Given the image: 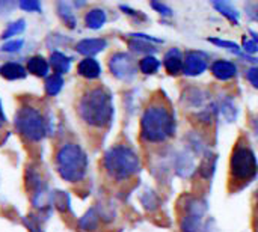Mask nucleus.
<instances>
[{
	"mask_svg": "<svg viewBox=\"0 0 258 232\" xmlns=\"http://www.w3.org/2000/svg\"><path fill=\"white\" fill-rule=\"evenodd\" d=\"M175 133L172 112L163 103L148 106L141 118V137L150 143H162Z\"/></svg>",
	"mask_w": 258,
	"mask_h": 232,
	"instance_id": "obj_1",
	"label": "nucleus"
},
{
	"mask_svg": "<svg viewBox=\"0 0 258 232\" xmlns=\"http://www.w3.org/2000/svg\"><path fill=\"white\" fill-rule=\"evenodd\" d=\"M77 112L88 125L103 128L110 124L113 116L112 97L103 88H92L82 95Z\"/></svg>",
	"mask_w": 258,
	"mask_h": 232,
	"instance_id": "obj_2",
	"label": "nucleus"
},
{
	"mask_svg": "<svg viewBox=\"0 0 258 232\" xmlns=\"http://www.w3.org/2000/svg\"><path fill=\"white\" fill-rule=\"evenodd\" d=\"M104 168L109 177L116 181H124L139 172L141 162L138 154L132 148L125 145H116L106 151Z\"/></svg>",
	"mask_w": 258,
	"mask_h": 232,
	"instance_id": "obj_3",
	"label": "nucleus"
},
{
	"mask_svg": "<svg viewBox=\"0 0 258 232\" xmlns=\"http://www.w3.org/2000/svg\"><path fill=\"white\" fill-rule=\"evenodd\" d=\"M56 169L68 183L82 181L88 169V157L76 143H67L56 154Z\"/></svg>",
	"mask_w": 258,
	"mask_h": 232,
	"instance_id": "obj_4",
	"label": "nucleus"
},
{
	"mask_svg": "<svg viewBox=\"0 0 258 232\" xmlns=\"http://www.w3.org/2000/svg\"><path fill=\"white\" fill-rule=\"evenodd\" d=\"M230 169L233 180L239 183H248L255 177L258 171V162L254 151L251 146L243 142L242 139L237 142V145L233 149L231 160H230Z\"/></svg>",
	"mask_w": 258,
	"mask_h": 232,
	"instance_id": "obj_5",
	"label": "nucleus"
},
{
	"mask_svg": "<svg viewBox=\"0 0 258 232\" xmlns=\"http://www.w3.org/2000/svg\"><path fill=\"white\" fill-rule=\"evenodd\" d=\"M15 127L18 133L30 142H38L45 134V119L35 107L24 106L15 115Z\"/></svg>",
	"mask_w": 258,
	"mask_h": 232,
	"instance_id": "obj_6",
	"label": "nucleus"
},
{
	"mask_svg": "<svg viewBox=\"0 0 258 232\" xmlns=\"http://www.w3.org/2000/svg\"><path fill=\"white\" fill-rule=\"evenodd\" d=\"M183 201L184 204L181 205L180 229L181 232H200L207 213V202L194 196H184Z\"/></svg>",
	"mask_w": 258,
	"mask_h": 232,
	"instance_id": "obj_7",
	"label": "nucleus"
},
{
	"mask_svg": "<svg viewBox=\"0 0 258 232\" xmlns=\"http://www.w3.org/2000/svg\"><path fill=\"white\" fill-rule=\"evenodd\" d=\"M109 69L119 80H132L136 74L135 62L127 53H115L109 60Z\"/></svg>",
	"mask_w": 258,
	"mask_h": 232,
	"instance_id": "obj_8",
	"label": "nucleus"
},
{
	"mask_svg": "<svg viewBox=\"0 0 258 232\" xmlns=\"http://www.w3.org/2000/svg\"><path fill=\"white\" fill-rule=\"evenodd\" d=\"M207 69V59L204 57L203 53L198 51H189L184 57V66H183V74L189 77H197L201 75Z\"/></svg>",
	"mask_w": 258,
	"mask_h": 232,
	"instance_id": "obj_9",
	"label": "nucleus"
},
{
	"mask_svg": "<svg viewBox=\"0 0 258 232\" xmlns=\"http://www.w3.org/2000/svg\"><path fill=\"white\" fill-rule=\"evenodd\" d=\"M163 65L171 75L180 74L184 66V59H183L181 51L178 48H171L169 51H166V54L163 57Z\"/></svg>",
	"mask_w": 258,
	"mask_h": 232,
	"instance_id": "obj_10",
	"label": "nucleus"
},
{
	"mask_svg": "<svg viewBox=\"0 0 258 232\" xmlns=\"http://www.w3.org/2000/svg\"><path fill=\"white\" fill-rule=\"evenodd\" d=\"M106 45H107L106 39L92 38V39H83V41H80V42L76 45V50H77V53H80V54L92 56V54H97V53L103 51V50L106 48Z\"/></svg>",
	"mask_w": 258,
	"mask_h": 232,
	"instance_id": "obj_11",
	"label": "nucleus"
},
{
	"mask_svg": "<svg viewBox=\"0 0 258 232\" xmlns=\"http://www.w3.org/2000/svg\"><path fill=\"white\" fill-rule=\"evenodd\" d=\"M212 74L219 80H230L237 74V66L228 60H216L212 63Z\"/></svg>",
	"mask_w": 258,
	"mask_h": 232,
	"instance_id": "obj_12",
	"label": "nucleus"
},
{
	"mask_svg": "<svg viewBox=\"0 0 258 232\" xmlns=\"http://www.w3.org/2000/svg\"><path fill=\"white\" fill-rule=\"evenodd\" d=\"M77 71H79L80 75H83L86 79H97L100 75V72H101V66L95 59L88 57V59L80 60V63L77 66Z\"/></svg>",
	"mask_w": 258,
	"mask_h": 232,
	"instance_id": "obj_13",
	"label": "nucleus"
},
{
	"mask_svg": "<svg viewBox=\"0 0 258 232\" xmlns=\"http://www.w3.org/2000/svg\"><path fill=\"white\" fill-rule=\"evenodd\" d=\"M50 65L53 66V69L56 71V74H65V72H68V69H70V65H71V59L70 57H67L63 53H60V51H54V53H51V56H50Z\"/></svg>",
	"mask_w": 258,
	"mask_h": 232,
	"instance_id": "obj_14",
	"label": "nucleus"
},
{
	"mask_svg": "<svg viewBox=\"0 0 258 232\" xmlns=\"http://www.w3.org/2000/svg\"><path fill=\"white\" fill-rule=\"evenodd\" d=\"M175 171L180 177L183 178H187L194 174L195 171V166H194V160L187 156V154H180L177 157V163H175Z\"/></svg>",
	"mask_w": 258,
	"mask_h": 232,
	"instance_id": "obj_15",
	"label": "nucleus"
},
{
	"mask_svg": "<svg viewBox=\"0 0 258 232\" xmlns=\"http://www.w3.org/2000/svg\"><path fill=\"white\" fill-rule=\"evenodd\" d=\"M27 69L29 72H32L33 75L38 77H44L48 72V62L42 57V56H33L29 59L27 62Z\"/></svg>",
	"mask_w": 258,
	"mask_h": 232,
	"instance_id": "obj_16",
	"label": "nucleus"
},
{
	"mask_svg": "<svg viewBox=\"0 0 258 232\" xmlns=\"http://www.w3.org/2000/svg\"><path fill=\"white\" fill-rule=\"evenodd\" d=\"M0 74H2L6 80H18V79H23V77L26 75V69H24L23 65L9 62V63H5V65L0 68Z\"/></svg>",
	"mask_w": 258,
	"mask_h": 232,
	"instance_id": "obj_17",
	"label": "nucleus"
},
{
	"mask_svg": "<svg viewBox=\"0 0 258 232\" xmlns=\"http://www.w3.org/2000/svg\"><path fill=\"white\" fill-rule=\"evenodd\" d=\"M85 23L89 29H100L106 23V12L100 8L91 9L85 17Z\"/></svg>",
	"mask_w": 258,
	"mask_h": 232,
	"instance_id": "obj_18",
	"label": "nucleus"
},
{
	"mask_svg": "<svg viewBox=\"0 0 258 232\" xmlns=\"http://www.w3.org/2000/svg\"><path fill=\"white\" fill-rule=\"evenodd\" d=\"M213 6H215L224 17H227L231 23L239 24V12H237V9H236L231 3H228V2H213Z\"/></svg>",
	"mask_w": 258,
	"mask_h": 232,
	"instance_id": "obj_19",
	"label": "nucleus"
},
{
	"mask_svg": "<svg viewBox=\"0 0 258 232\" xmlns=\"http://www.w3.org/2000/svg\"><path fill=\"white\" fill-rule=\"evenodd\" d=\"M79 225H80V228H82L83 231H95V229L98 228V214H97V211H95L94 208L88 210V211L85 213V216L80 219Z\"/></svg>",
	"mask_w": 258,
	"mask_h": 232,
	"instance_id": "obj_20",
	"label": "nucleus"
},
{
	"mask_svg": "<svg viewBox=\"0 0 258 232\" xmlns=\"http://www.w3.org/2000/svg\"><path fill=\"white\" fill-rule=\"evenodd\" d=\"M133 36H135V39H130V42H128L130 48H133L135 51H139V53H153V51H156V48L148 42V39L142 38L141 33L133 35Z\"/></svg>",
	"mask_w": 258,
	"mask_h": 232,
	"instance_id": "obj_21",
	"label": "nucleus"
},
{
	"mask_svg": "<svg viewBox=\"0 0 258 232\" xmlns=\"http://www.w3.org/2000/svg\"><path fill=\"white\" fill-rule=\"evenodd\" d=\"M62 86H63V79H62V75H59V74L50 75V77L47 79V82H45V92H47L50 97H53V95L59 94V91L62 89Z\"/></svg>",
	"mask_w": 258,
	"mask_h": 232,
	"instance_id": "obj_22",
	"label": "nucleus"
},
{
	"mask_svg": "<svg viewBox=\"0 0 258 232\" xmlns=\"http://www.w3.org/2000/svg\"><path fill=\"white\" fill-rule=\"evenodd\" d=\"M139 68L144 74H154L157 72V69L160 68V62L154 57V56H145L141 62H139Z\"/></svg>",
	"mask_w": 258,
	"mask_h": 232,
	"instance_id": "obj_23",
	"label": "nucleus"
},
{
	"mask_svg": "<svg viewBox=\"0 0 258 232\" xmlns=\"http://www.w3.org/2000/svg\"><path fill=\"white\" fill-rule=\"evenodd\" d=\"M53 202H54L56 208H57L60 213H63V211H67V210L70 208V196H68V193H65V192H54V195H53Z\"/></svg>",
	"mask_w": 258,
	"mask_h": 232,
	"instance_id": "obj_24",
	"label": "nucleus"
},
{
	"mask_svg": "<svg viewBox=\"0 0 258 232\" xmlns=\"http://www.w3.org/2000/svg\"><path fill=\"white\" fill-rule=\"evenodd\" d=\"M57 11H59L57 14L60 15V18L67 23V26H70V27H74L76 26V18H74V15L71 14L70 8L65 3H60L57 6Z\"/></svg>",
	"mask_w": 258,
	"mask_h": 232,
	"instance_id": "obj_25",
	"label": "nucleus"
},
{
	"mask_svg": "<svg viewBox=\"0 0 258 232\" xmlns=\"http://www.w3.org/2000/svg\"><path fill=\"white\" fill-rule=\"evenodd\" d=\"M23 30H24V20H18V21L12 23V24L3 32L2 38H3V39H8V38L14 36V35H17V33H21Z\"/></svg>",
	"mask_w": 258,
	"mask_h": 232,
	"instance_id": "obj_26",
	"label": "nucleus"
},
{
	"mask_svg": "<svg viewBox=\"0 0 258 232\" xmlns=\"http://www.w3.org/2000/svg\"><path fill=\"white\" fill-rule=\"evenodd\" d=\"M215 162H216V159L215 157H207L204 162H203V165H201V168H200V172H201V175L204 177V178H210L212 177V174H213V171H215Z\"/></svg>",
	"mask_w": 258,
	"mask_h": 232,
	"instance_id": "obj_27",
	"label": "nucleus"
},
{
	"mask_svg": "<svg viewBox=\"0 0 258 232\" xmlns=\"http://www.w3.org/2000/svg\"><path fill=\"white\" fill-rule=\"evenodd\" d=\"M142 204L147 210H154L159 205V198L154 192H145V195L142 196Z\"/></svg>",
	"mask_w": 258,
	"mask_h": 232,
	"instance_id": "obj_28",
	"label": "nucleus"
},
{
	"mask_svg": "<svg viewBox=\"0 0 258 232\" xmlns=\"http://www.w3.org/2000/svg\"><path fill=\"white\" fill-rule=\"evenodd\" d=\"M209 41H210L212 44H216V45H219V47L228 48V50H231V51H236V53L240 51V47H239L236 42H233V41H225V39H219V38H209Z\"/></svg>",
	"mask_w": 258,
	"mask_h": 232,
	"instance_id": "obj_29",
	"label": "nucleus"
},
{
	"mask_svg": "<svg viewBox=\"0 0 258 232\" xmlns=\"http://www.w3.org/2000/svg\"><path fill=\"white\" fill-rule=\"evenodd\" d=\"M221 110H222V113L225 115V118L228 121H233V118H236V109H234V106H233V103L230 100L225 101V103H222Z\"/></svg>",
	"mask_w": 258,
	"mask_h": 232,
	"instance_id": "obj_30",
	"label": "nucleus"
},
{
	"mask_svg": "<svg viewBox=\"0 0 258 232\" xmlns=\"http://www.w3.org/2000/svg\"><path fill=\"white\" fill-rule=\"evenodd\" d=\"M21 47H23V39H17V41H9V42L3 44L2 50L8 51V53H14V51H18Z\"/></svg>",
	"mask_w": 258,
	"mask_h": 232,
	"instance_id": "obj_31",
	"label": "nucleus"
},
{
	"mask_svg": "<svg viewBox=\"0 0 258 232\" xmlns=\"http://www.w3.org/2000/svg\"><path fill=\"white\" fill-rule=\"evenodd\" d=\"M20 8L21 9H26V11H41V5L39 2H35V0H23L20 2Z\"/></svg>",
	"mask_w": 258,
	"mask_h": 232,
	"instance_id": "obj_32",
	"label": "nucleus"
},
{
	"mask_svg": "<svg viewBox=\"0 0 258 232\" xmlns=\"http://www.w3.org/2000/svg\"><path fill=\"white\" fill-rule=\"evenodd\" d=\"M246 79L249 80V83H251L254 88H257L258 89V66H252V68L248 69Z\"/></svg>",
	"mask_w": 258,
	"mask_h": 232,
	"instance_id": "obj_33",
	"label": "nucleus"
},
{
	"mask_svg": "<svg viewBox=\"0 0 258 232\" xmlns=\"http://www.w3.org/2000/svg\"><path fill=\"white\" fill-rule=\"evenodd\" d=\"M151 6L159 12V14H162V15H166V17H169V15H172V11H171V8H168L166 5H163V3H157V2H153L151 3Z\"/></svg>",
	"mask_w": 258,
	"mask_h": 232,
	"instance_id": "obj_34",
	"label": "nucleus"
},
{
	"mask_svg": "<svg viewBox=\"0 0 258 232\" xmlns=\"http://www.w3.org/2000/svg\"><path fill=\"white\" fill-rule=\"evenodd\" d=\"M243 50H245L246 53H249V54L255 53V51L258 50L255 41H251V39H245V41H243Z\"/></svg>",
	"mask_w": 258,
	"mask_h": 232,
	"instance_id": "obj_35",
	"label": "nucleus"
},
{
	"mask_svg": "<svg viewBox=\"0 0 258 232\" xmlns=\"http://www.w3.org/2000/svg\"><path fill=\"white\" fill-rule=\"evenodd\" d=\"M5 122H6V118H5V115H3V110H2V107H0V128L5 125Z\"/></svg>",
	"mask_w": 258,
	"mask_h": 232,
	"instance_id": "obj_36",
	"label": "nucleus"
},
{
	"mask_svg": "<svg viewBox=\"0 0 258 232\" xmlns=\"http://www.w3.org/2000/svg\"><path fill=\"white\" fill-rule=\"evenodd\" d=\"M254 133H255V136H257L258 139V113L257 116H255V119H254Z\"/></svg>",
	"mask_w": 258,
	"mask_h": 232,
	"instance_id": "obj_37",
	"label": "nucleus"
},
{
	"mask_svg": "<svg viewBox=\"0 0 258 232\" xmlns=\"http://www.w3.org/2000/svg\"><path fill=\"white\" fill-rule=\"evenodd\" d=\"M251 35L254 36V41H255V42H258V33H257V32H254V30H251Z\"/></svg>",
	"mask_w": 258,
	"mask_h": 232,
	"instance_id": "obj_38",
	"label": "nucleus"
},
{
	"mask_svg": "<svg viewBox=\"0 0 258 232\" xmlns=\"http://www.w3.org/2000/svg\"><path fill=\"white\" fill-rule=\"evenodd\" d=\"M257 17H258V14H257Z\"/></svg>",
	"mask_w": 258,
	"mask_h": 232,
	"instance_id": "obj_39",
	"label": "nucleus"
}]
</instances>
